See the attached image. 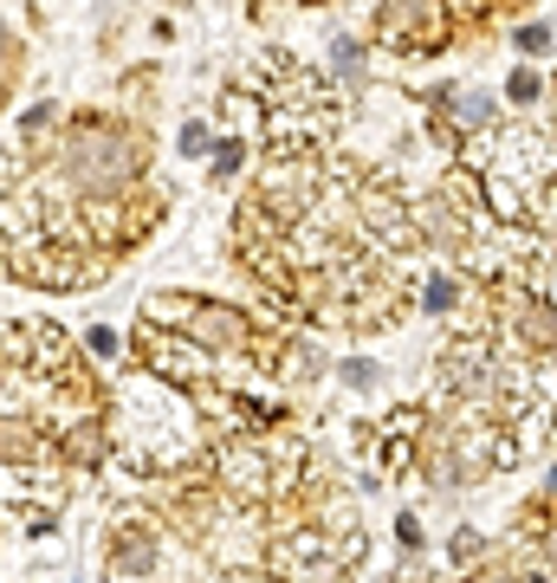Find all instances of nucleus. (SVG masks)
Returning a JSON list of instances; mask_svg holds the SVG:
<instances>
[{"label":"nucleus","instance_id":"nucleus-1","mask_svg":"<svg viewBox=\"0 0 557 583\" xmlns=\"http://www.w3.org/2000/svg\"><path fill=\"white\" fill-rule=\"evenodd\" d=\"M143 162H149L143 130L91 117V124H71L66 144H59V182L78 202H124V188L143 175Z\"/></svg>","mask_w":557,"mask_h":583},{"label":"nucleus","instance_id":"nucleus-2","mask_svg":"<svg viewBox=\"0 0 557 583\" xmlns=\"http://www.w3.org/2000/svg\"><path fill=\"white\" fill-rule=\"evenodd\" d=\"M143 311H149V324H156V331H175V338L202 344L208 357H214V351L247 344V318H240V311L208 305V298H189V292H149V298H143Z\"/></svg>","mask_w":557,"mask_h":583},{"label":"nucleus","instance_id":"nucleus-3","mask_svg":"<svg viewBox=\"0 0 557 583\" xmlns=\"http://www.w3.org/2000/svg\"><path fill=\"white\" fill-rule=\"evenodd\" d=\"M137 357L156 369L162 382H182V389H208L214 382V357L208 351L189 344V338H175V331H156V324L137 338Z\"/></svg>","mask_w":557,"mask_h":583},{"label":"nucleus","instance_id":"nucleus-4","mask_svg":"<svg viewBox=\"0 0 557 583\" xmlns=\"http://www.w3.org/2000/svg\"><path fill=\"white\" fill-rule=\"evenodd\" d=\"M214 473H220V487H227V493H240V500H266V493L278 487L273 460H266L260 447H220Z\"/></svg>","mask_w":557,"mask_h":583},{"label":"nucleus","instance_id":"nucleus-5","mask_svg":"<svg viewBox=\"0 0 557 583\" xmlns=\"http://www.w3.org/2000/svg\"><path fill=\"white\" fill-rule=\"evenodd\" d=\"M383 39H396L409 53H434L447 39V13L441 7H383Z\"/></svg>","mask_w":557,"mask_h":583},{"label":"nucleus","instance_id":"nucleus-6","mask_svg":"<svg viewBox=\"0 0 557 583\" xmlns=\"http://www.w3.org/2000/svg\"><path fill=\"white\" fill-rule=\"evenodd\" d=\"M416 215H421V220H416V240L428 233V240H447V247H461V240L474 233V220L454 208V195H428Z\"/></svg>","mask_w":557,"mask_h":583},{"label":"nucleus","instance_id":"nucleus-7","mask_svg":"<svg viewBox=\"0 0 557 583\" xmlns=\"http://www.w3.org/2000/svg\"><path fill=\"white\" fill-rule=\"evenodd\" d=\"M492 111H499V104H492L487 91H461V98L447 104V117H441V124H447V130H487Z\"/></svg>","mask_w":557,"mask_h":583},{"label":"nucleus","instance_id":"nucleus-8","mask_svg":"<svg viewBox=\"0 0 557 583\" xmlns=\"http://www.w3.org/2000/svg\"><path fill=\"white\" fill-rule=\"evenodd\" d=\"M487 208L505 220V227H519V220H525V188H519L512 175H492L487 169Z\"/></svg>","mask_w":557,"mask_h":583},{"label":"nucleus","instance_id":"nucleus-9","mask_svg":"<svg viewBox=\"0 0 557 583\" xmlns=\"http://www.w3.org/2000/svg\"><path fill=\"white\" fill-rule=\"evenodd\" d=\"M331 72L344 78V84L363 78V46H356V39H338V46H331Z\"/></svg>","mask_w":557,"mask_h":583},{"label":"nucleus","instance_id":"nucleus-10","mask_svg":"<svg viewBox=\"0 0 557 583\" xmlns=\"http://www.w3.org/2000/svg\"><path fill=\"white\" fill-rule=\"evenodd\" d=\"M421 305L441 318V311H454V305H461V286H454L447 273H434V279H428V292H421Z\"/></svg>","mask_w":557,"mask_h":583},{"label":"nucleus","instance_id":"nucleus-11","mask_svg":"<svg viewBox=\"0 0 557 583\" xmlns=\"http://www.w3.org/2000/svg\"><path fill=\"white\" fill-rule=\"evenodd\" d=\"M311 364H318V357H311L305 344H285V351H278V376H285V382H292V376H311Z\"/></svg>","mask_w":557,"mask_h":583},{"label":"nucleus","instance_id":"nucleus-12","mask_svg":"<svg viewBox=\"0 0 557 583\" xmlns=\"http://www.w3.org/2000/svg\"><path fill=\"white\" fill-rule=\"evenodd\" d=\"M344 382H350V389H376V364H370V357H350Z\"/></svg>","mask_w":557,"mask_h":583},{"label":"nucleus","instance_id":"nucleus-13","mask_svg":"<svg viewBox=\"0 0 557 583\" xmlns=\"http://www.w3.org/2000/svg\"><path fill=\"white\" fill-rule=\"evenodd\" d=\"M505 98H512V104H532V98H538V72H512Z\"/></svg>","mask_w":557,"mask_h":583},{"label":"nucleus","instance_id":"nucleus-14","mask_svg":"<svg viewBox=\"0 0 557 583\" xmlns=\"http://www.w3.org/2000/svg\"><path fill=\"white\" fill-rule=\"evenodd\" d=\"M240 162H247V149H240V144H220V149H214V175H234Z\"/></svg>","mask_w":557,"mask_h":583},{"label":"nucleus","instance_id":"nucleus-15","mask_svg":"<svg viewBox=\"0 0 557 583\" xmlns=\"http://www.w3.org/2000/svg\"><path fill=\"white\" fill-rule=\"evenodd\" d=\"M519 46H525V53H545V46H552V26H538V20L519 26Z\"/></svg>","mask_w":557,"mask_h":583},{"label":"nucleus","instance_id":"nucleus-16","mask_svg":"<svg viewBox=\"0 0 557 583\" xmlns=\"http://www.w3.org/2000/svg\"><path fill=\"white\" fill-rule=\"evenodd\" d=\"M202 149H208V124H189L182 130V156H202Z\"/></svg>","mask_w":557,"mask_h":583},{"label":"nucleus","instance_id":"nucleus-17","mask_svg":"<svg viewBox=\"0 0 557 583\" xmlns=\"http://www.w3.org/2000/svg\"><path fill=\"white\" fill-rule=\"evenodd\" d=\"M7 46H13V33H7V20H0V59H7Z\"/></svg>","mask_w":557,"mask_h":583},{"label":"nucleus","instance_id":"nucleus-18","mask_svg":"<svg viewBox=\"0 0 557 583\" xmlns=\"http://www.w3.org/2000/svg\"><path fill=\"white\" fill-rule=\"evenodd\" d=\"M480 583H512V578H505V571H487V578H480Z\"/></svg>","mask_w":557,"mask_h":583},{"label":"nucleus","instance_id":"nucleus-19","mask_svg":"<svg viewBox=\"0 0 557 583\" xmlns=\"http://www.w3.org/2000/svg\"><path fill=\"white\" fill-rule=\"evenodd\" d=\"M552 558H557V531H552Z\"/></svg>","mask_w":557,"mask_h":583}]
</instances>
